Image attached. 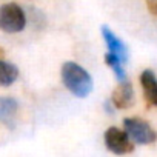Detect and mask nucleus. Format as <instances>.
<instances>
[{
    "label": "nucleus",
    "instance_id": "nucleus-1",
    "mask_svg": "<svg viewBox=\"0 0 157 157\" xmlns=\"http://www.w3.org/2000/svg\"><path fill=\"white\" fill-rule=\"evenodd\" d=\"M62 82L75 97H86L93 91V77L75 62H66L62 66Z\"/></svg>",
    "mask_w": 157,
    "mask_h": 157
},
{
    "label": "nucleus",
    "instance_id": "nucleus-2",
    "mask_svg": "<svg viewBox=\"0 0 157 157\" xmlns=\"http://www.w3.org/2000/svg\"><path fill=\"white\" fill-rule=\"evenodd\" d=\"M26 26V16L22 6L17 3H5L0 6V31L3 33H20Z\"/></svg>",
    "mask_w": 157,
    "mask_h": 157
},
{
    "label": "nucleus",
    "instance_id": "nucleus-3",
    "mask_svg": "<svg viewBox=\"0 0 157 157\" xmlns=\"http://www.w3.org/2000/svg\"><path fill=\"white\" fill-rule=\"evenodd\" d=\"M123 126H125V131L128 132V136L131 137V140L134 143L151 145V143L157 142V132H155V129L148 122H145L143 119L126 117L123 120Z\"/></svg>",
    "mask_w": 157,
    "mask_h": 157
},
{
    "label": "nucleus",
    "instance_id": "nucleus-4",
    "mask_svg": "<svg viewBox=\"0 0 157 157\" xmlns=\"http://www.w3.org/2000/svg\"><path fill=\"white\" fill-rule=\"evenodd\" d=\"M105 145L111 152L117 155L129 154L134 151V142L131 140L128 132L116 126H111L105 131Z\"/></svg>",
    "mask_w": 157,
    "mask_h": 157
},
{
    "label": "nucleus",
    "instance_id": "nucleus-5",
    "mask_svg": "<svg viewBox=\"0 0 157 157\" xmlns=\"http://www.w3.org/2000/svg\"><path fill=\"white\" fill-rule=\"evenodd\" d=\"M102 36H103V40L108 46V52L113 54L114 57L120 59L123 63L128 62V48L125 46V43L113 33V29L106 25L102 26Z\"/></svg>",
    "mask_w": 157,
    "mask_h": 157
},
{
    "label": "nucleus",
    "instance_id": "nucleus-6",
    "mask_svg": "<svg viewBox=\"0 0 157 157\" xmlns=\"http://www.w3.org/2000/svg\"><path fill=\"white\" fill-rule=\"evenodd\" d=\"M111 102L119 109H128V108H131L132 103H134V90H132V85L128 80L120 82L116 86V90L113 91Z\"/></svg>",
    "mask_w": 157,
    "mask_h": 157
},
{
    "label": "nucleus",
    "instance_id": "nucleus-7",
    "mask_svg": "<svg viewBox=\"0 0 157 157\" xmlns=\"http://www.w3.org/2000/svg\"><path fill=\"white\" fill-rule=\"evenodd\" d=\"M19 113V102L13 97H0V123L8 128L16 126V117Z\"/></svg>",
    "mask_w": 157,
    "mask_h": 157
},
{
    "label": "nucleus",
    "instance_id": "nucleus-8",
    "mask_svg": "<svg viewBox=\"0 0 157 157\" xmlns=\"http://www.w3.org/2000/svg\"><path fill=\"white\" fill-rule=\"evenodd\" d=\"M140 85L143 90L145 100L149 105L157 106V77L151 69H145L140 74Z\"/></svg>",
    "mask_w": 157,
    "mask_h": 157
},
{
    "label": "nucleus",
    "instance_id": "nucleus-9",
    "mask_svg": "<svg viewBox=\"0 0 157 157\" xmlns=\"http://www.w3.org/2000/svg\"><path fill=\"white\" fill-rule=\"evenodd\" d=\"M19 77V68L10 62L0 60V86L13 85Z\"/></svg>",
    "mask_w": 157,
    "mask_h": 157
},
{
    "label": "nucleus",
    "instance_id": "nucleus-10",
    "mask_svg": "<svg viewBox=\"0 0 157 157\" xmlns=\"http://www.w3.org/2000/svg\"><path fill=\"white\" fill-rule=\"evenodd\" d=\"M105 63L114 71L116 78L119 80V83L126 80V74H125V69H123V62H122L120 59L114 57V56L109 54V52H106V54H105Z\"/></svg>",
    "mask_w": 157,
    "mask_h": 157
},
{
    "label": "nucleus",
    "instance_id": "nucleus-11",
    "mask_svg": "<svg viewBox=\"0 0 157 157\" xmlns=\"http://www.w3.org/2000/svg\"><path fill=\"white\" fill-rule=\"evenodd\" d=\"M146 8L152 16H157V0H145Z\"/></svg>",
    "mask_w": 157,
    "mask_h": 157
},
{
    "label": "nucleus",
    "instance_id": "nucleus-12",
    "mask_svg": "<svg viewBox=\"0 0 157 157\" xmlns=\"http://www.w3.org/2000/svg\"><path fill=\"white\" fill-rule=\"evenodd\" d=\"M3 56H5V52H3V49H2V48H0V60H2V57H3Z\"/></svg>",
    "mask_w": 157,
    "mask_h": 157
}]
</instances>
